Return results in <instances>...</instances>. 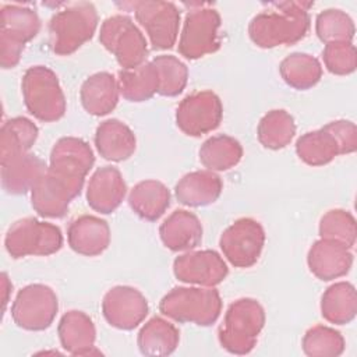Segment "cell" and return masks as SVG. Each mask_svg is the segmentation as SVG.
<instances>
[{
  "instance_id": "obj_38",
  "label": "cell",
  "mask_w": 357,
  "mask_h": 357,
  "mask_svg": "<svg viewBox=\"0 0 357 357\" xmlns=\"http://www.w3.org/2000/svg\"><path fill=\"white\" fill-rule=\"evenodd\" d=\"M321 238L333 240L351 248L356 243L357 229L354 216L343 209L328 211L319 222Z\"/></svg>"
},
{
  "instance_id": "obj_14",
  "label": "cell",
  "mask_w": 357,
  "mask_h": 357,
  "mask_svg": "<svg viewBox=\"0 0 357 357\" xmlns=\"http://www.w3.org/2000/svg\"><path fill=\"white\" fill-rule=\"evenodd\" d=\"M264 243L265 231L259 222L241 218L222 233L219 245L233 266L250 268L259 259Z\"/></svg>"
},
{
  "instance_id": "obj_6",
  "label": "cell",
  "mask_w": 357,
  "mask_h": 357,
  "mask_svg": "<svg viewBox=\"0 0 357 357\" xmlns=\"http://www.w3.org/2000/svg\"><path fill=\"white\" fill-rule=\"evenodd\" d=\"M159 310L173 321L208 326L219 318L222 300L213 287H174L160 300Z\"/></svg>"
},
{
  "instance_id": "obj_23",
  "label": "cell",
  "mask_w": 357,
  "mask_h": 357,
  "mask_svg": "<svg viewBox=\"0 0 357 357\" xmlns=\"http://www.w3.org/2000/svg\"><path fill=\"white\" fill-rule=\"evenodd\" d=\"M162 243L172 251L195 248L202 240V226L197 215L176 209L159 227Z\"/></svg>"
},
{
  "instance_id": "obj_31",
  "label": "cell",
  "mask_w": 357,
  "mask_h": 357,
  "mask_svg": "<svg viewBox=\"0 0 357 357\" xmlns=\"http://www.w3.org/2000/svg\"><path fill=\"white\" fill-rule=\"evenodd\" d=\"M243 156L241 144L233 137L220 134L208 138L199 149V160L208 170L223 172L236 166Z\"/></svg>"
},
{
  "instance_id": "obj_21",
  "label": "cell",
  "mask_w": 357,
  "mask_h": 357,
  "mask_svg": "<svg viewBox=\"0 0 357 357\" xmlns=\"http://www.w3.org/2000/svg\"><path fill=\"white\" fill-rule=\"evenodd\" d=\"M71 250L81 255L95 257L102 254L110 243L109 225L93 215H82L74 219L67 230Z\"/></svg>"
},
{
  "instance_id": "obj_16",
  "label": "cell",
  "mask_w": 357,
  "mask_h": 357,
  "mask_svg": "<svg viewBox=\"0 0 357 357\" xmlns=\"http://www.w3.org/2000/svg\"><path fill=\"white\" fill-rule=\"evenodd\" d=\"M102 312L112 326L131 331L148 315V301L144 294L134 287L116 286L105 294Z\"/></svg>"
},
{
  "instance_id": "obj_15",
  "label": "cell",
  "mask_w": 357,
  "mask_h": 357,
  "mask_svg": "<svg viewBox=\"0 0 357 357\" xmlns=\"http://www.w3.org/2000/svg\"><path fill=\"white\" fill-rule=\"evenodd\" d=\"M223 106L212 91H201L185 96L176 112L177 127L187 135L199 137L219 127Z\"/></svg>"
},
{
  "instance_id": "obj_5",
  "label": "cell",
  "mask_w": 357,
  "mask_h": 357,
  "mask_svg": "<svg viewBox=\"0 0 357 357\" xmlns=\"http://www.w3.org/2000/svg\"><path fill=\"white\" fill-rule=\"evenodd\" d=\"M96 26L98 13L92 3L67 4L50 18V47L56 54L68 56L93 36Z\"/></svg>"
},
{
  "instance_id": "obj_11",
  "label": "cell",
  "mask_w": 357,
  "mask_h": 357,
  "mask_svg": "<svg viewBox=\"0 0 357 357\" xmlns=\"http://www.w3.org/2000/svg\"><path fill=\"white\" fill-rule=\"evenodd\" d=\"M4 245L13 258L52 255L61 248L63 234L56 225L35 218H24L8 227Z\"/></svg>"
},
{
  "instance_id": "obj_9",
  "label": "cell",
  "mask_w": 357,
  "mask_h": 357,
  "mask_svg": "<svg viewBox=\"0 0 357 357\" xmlns=\"http://www.w3.org/2000/svg\"><path fill=\"white\" fill-rule=\"evenodd\" d=\"M183 31L178 40V53L185 59L195 60L219 49L218 29L220 26L219 13L208 3H190Z\"/></svg>"
},
{
  "instance_id": "obj_8",
  "label": "cell",
  "mask_w": 357,
  "mask_h": 357,
  "mask_svg": "<svg viewBox=\"0 0 357 357\" xmlns=\"http://www.w3.org/2000/svg\"><path fill=\"white\" fill-rule=\"evenodd\" d=\"M40 29V20L32 8L4 4L0 8V64L13 68L18 64L25 43Z\"/></svg>"
},
{
  "instance_id": "obj_28",
  "label": "cell",
  "mask_w": 357,
  "mask_h": 357,
  "mask_svg": "<svg viewBox=\"0 0 357 357\" xmlns=\"http://www.w3.org/2000/svg\"><path fill=\"white\" fill-rule=\"evenodd\" d=\"M178 329L160 317L149 319L139 331L137 343L145 356H169L178 344Z\"/></svg>"
},
{
  "instance_id": "obj_19",
  "label": "cell",
  "mask_w": 357,
  "mask_h": 357,
  "mask_svg": "<svg viewBox=\"0 0 357 357\" xmlns=\"http://www.w3.org/2000/svg\"><path fill=\"white\" fill-rule=\"evenodd\" d=\"M127 194L126 181L117 167H99L91 177L86 190L88 205L100 213H112Z\"/></svg>"
},
{
  "instance_id": "obj_2",
  "label": "cell",
  "mask_w": 357,
  "mask_h": 357,
  "mask_svg": "<svg viewBox=\"0 0 357 357\" xmlns=\"http://www.w3.org/2000/svg\"><path fill=\"white\" fill-rule=\"evenodd\" d=\"M93 163L95 156L88 142L77 137H63L52 148L45 177L64 195L74 199L79 195Z\"/></svg>"
},
{
  "instance_id": "obj_35",
  "label": "cell",
  "mask_w": 357,
  "mask_h": 357,
  "mask_svg": "<svg viewBox=\"0 0 357 357\" xmlns=\"http://www.w3.org/2000/svg\"><path fill=\"white\" fill-rule=\"evenodd\" d=\"M303 350L310 357H337L344 350V339L333 328L315 325L305 332Z\"/></svg>"
},
{
  "instance_id": "obj_40",
  "label": "cell",
  "mask_w": 357,
  "mask_h": 357,
  "mask_svg": "<svg viewBox=\"0 0 357 357\" xmlns=\"http://www.w3.org/2000/svg\"><path fill=\"white\" fill-rule=\"evenodd\" d=\"M13 289L10 280H8V276L7 273H1V290H3V310L6 308V304H7V300H8V293L10 290Z\"/></svg>"
},
{
  "instance_id": "obj_1",
  "label": "cell",
  "mask_w": 357,
  "mask_h": 357,
  "mask_svg": "<svg viewBox=\"0 0 357 357\" xmlns=\"http://www.w3.org/2000/svg\"><path fill=\"white\" fill-rule=\"evenodd\" d=\"M266 10L257 14L250 25L251 40L264 49L293 45L301 40L310 29L308 10L312 1H275L265 3Z\"/></svg>"
},
{
  "instance_id": "obj_13",
  "label": "cell",
  "mask_w": 357,
  "mask_h": 357,
  "mask_svg": "<svg viewBox=\"0 0 357 357\" xmlns=\"http://www.w3.org/2000/svg\"><path fill=\"white\" fill-rule=\"evenodd\" d=\"M59 310L56 293L46 284L35 283L21 289L11 305L14 322L26 331L47 329Z\"/></svg>"
},
{
  "instance_id": "obj_36",
  "label": "cell",
  "mask_w": 357,
  "mask_h": 357,
  "mask_svg": "<svg viewBox=\"0 0 357 357\" xmlns=\"http://www.w3.org/2000/svg\"><path fill=\"white\" fill-rule=\"evenodd\" d=\"M152 63L156 67L159 78L158 93L163 96H176L181 93L187 85V66L172 54L156 56Z\"/></svg>"
},
{
  "instance_id": "obj_10",
  "label": "cell",
  "mask_w": 357,
  "mask_h": 357,
  "mask_svg": "<svg viewBox=\"0 0 357 357\" xmlns=\"http://www.w3.org/2000/svg\"><path fill=\"white\" fill-rule=\"evenodd\" d=\"M100 43L116 56L123 70L135 68L145 63L148 43L132 20L123 14L106 18L100 26Z\"/></svg>"
},
{
  "instance_id": "obj_17",
  "label": "cell",
  "mask_w": 357,
  "mask_h": 357,
  "mask_svg": "<svg viewBox=\"0 0 357 357\" xmlns=\"http://www.w3.org/2000/svg\"><path fill=\"white\" fill-rule=\"evenodd\" d=\"M174 276L184 282L213 287L223 282L229 268L223 258L213 250L190 251L177 257L173 262Z\"/></svg>"
},
{
  "instance_id": "obj_27",
  "label": "cell",
  "mask_w": 357,
  "mask_h": 357,
  "mask_svg": "<svg viewBox=\"0 0 357 357\" xmlns=\"http://www.w3.org/2000/svg\"><path fill=\"white\" fill-rule=\"evenodd\" d=\"M128 204L139 218L153 222L169 208L170 191L158 180H144L130 191Z\"/></svg>"
},
{
  "instance_id": "obj_20",
  "label": "cell",
  "mask_w": 357,
  "mask_h": 357,
  "mask_svg": "<svg viewBox=\"0 0 357 357\" xmlns=\"http://www.w3.org/2000/svg\"><path fill=\"white\" fill-rule=\"evenodd\" d=\"M1 185L8 194H25L46 173V163L33 153L22 152L0 160Z\"/></svg>"
},
{
  "instance_id": "obj_24",
  "label": "cell",
  "mask_w": 357,
  "mask_h": 357,
  "mask_svg": "<svg viewBox=\"0 0 357 357\" xmlns=\"http://www.w3.org/2000/svg\"><path fill=\"white\" fill-rule=\"evenodd\" d=\"M95 145L103 159L121 162L134 153L137 139L128 126L117 119H109L98 126Z\"/></svg>"
},
{
  "instance_id": "obj_34",
  "label": "cell",
  "mask_w": 357,
  "mask_h": 357,
  "mask_svg": "<svg viewBox=\"0 0 357 357\" xmlns=\"http://www.w3.org/2000/svg\"><path fill=\"white\" fill-rule=\"evenodd\" d=\"M258 139L269 149L284 148L296 134L294 119L283 109L268 112L258 124Z\"/></svg>"
},
{
  "instance_id": "obj_30",
  "label": "cell",
  "mask_w": 357,
  "mask_h": 357,
  "mask_svg": "<svg viewBox=\"0 0 357 357\" xmlns=\"http://www.w3.org/2000/svg\"><path fill=\"white\" fill-rule=\"evenodd\" d=\"M119 91L130 102H144L151 99L159 89L156 67L152 61L135 68L119 71Z\"/></svg>"
},
{
  "instance_id": "obj_12",
  "label": "cell",
  "mask_w": 357,
  "mask_h": 357,
  "mask_svg": "<svg viewBox=\"0 0 357 357\" xmlns=\"http://www.w3.org/2000/svg\"><path fill=\"white\" fill-rule=\"evenodd\" d=\"M117 6L134 11L137 21L145 28L155 49L166 50L173 47L180 25V11L174 3L145 0L117 3Z\"/></svg>"
},
{
  "instance_id": "obj_29",
  "label": "cell",
  "mask_w": 357,
  "mask_h": 357,
  "mask_svg": "<svg viewBox=\"0 0 357 357\" xmlns=\"http://www.w3.org/2000/svg\"><path fill=\"white\" fill-rule=\"evenodd\" d=\"M357 312L356 289L349 282H337L329 286L321 298L322 317L336 325H344L354 319Z\"/></svg>"
},
{
  "instance_id": "obj_32",
  "label": "cell",
  "mask_w": 357,
  "mask_h": 357,
  "mask_svg": "<svg viewBox=\"0 0 357 357\" xmlns=\"http://www.w3.org/2000/svg\"><path fill=\"white\" fill-rule=\"evenodd\" d=\"M38 138V127L26 117H13L0 130V160L28 152Z\"/></svg>"
},
{
  "instance_id": "obj_25",
  "label": "cell",
  "mask_w": 357,
  "mask_h": 357,
  "mask_svg": "<svg viewBox=\"0 0 357 357\" xmlns=\"http://www.w3.org/2000/svg\"><path fill=\"white\" fill-rule=\"evenodd\" d=\"M223 188L220 177L212 170L187 173L176 184L174 192L178 202L187 206H205L215 202Z\"/></svg>"
},
{
  "instance_id": "obj_33",
  "label": "cell",
  "mask_w": 357,
  "mask_h": 357,
  "mask_svg": "<svg viewBox=\"0 0 357 357\" xmlns=\"http://www.w3.org/2000/svg\"><path fill=\"white\" fill-rule=\"evenodd\" d=\"M279 71L284 82L296 89L314 86L322 75L321 63L307 53H293L287 56L282 60Z\"/></svg>"
},
{
  "instance_id": "obj_7",
  "label": "cell",
  "mask_w": 357,
  "mask_h": 357,
  "mask_svg": "<svg viewBox=\"0 0 357 357\" xmlns=\"http://www.w3.org/2000/svg\"><path fill=\"white\" fill-rule=\"evenodd\" d=\"M28 112L40 121H56L66 113V98L57 75L45 66L29 67L21 82Z\"/></svg>"
},
{
  "instance_id": "obj_22",
  "label": "cell",
  "mask_w": 357,
  "mask_h": 357,
  "mask_svg": "<svg viewBox=\"0 0 357 357\" xmlns=\"http://www.w3.org/2000/svg\"><path fill=\"white\" fill-rule=\"evenodd\" d=\"M59 337L63 349L73 356L99 354L95 349L96 331L92 319L82 311H68L59 322Z\"/></svg>"
},
{
  "instance_id": "obj_3",
  "label": "cell",
  "mask_w": 357,
  "mask_h": 357,
  "mask_svg": "<svg viewBox=\"0 0 357 357\" xmlns=\"http://www.w3.org/2000/svg\"><path fill=\"white\" fill-rule=\"evenodd\" d=\"M357 148L356 124L349 120L331 121L319 130L305 132L296 142L298 158L310 166H322L335 156L351 153Z\"/></svg>"
},
{
  "instance_id": "obj_39",
  "label": "cell",
  "mask_w": 357,
  "mask_h": 357,
  "mask_svg": "<svg viewBox=\"0 0 357 357\" xmlns=\"http://www.w3.org/2000/svg\"><path fill=\"white\" fill-rule=\"evenodd\" d=\"M322 59L328 71L336 75L351 74L357 67V53L351 42L326 43Z\"/></svg>"
},
{
  "instance_id": "obj_4",
  "label": "cell",
  "mask_w": 357,
  "mask_h": 357,
  "mask_svg": "<svg viewBox=\"0 0 357 357\" xmlns=\"http://www.w3.org/2000/svg\"><path fill=\"white\" fill-rule=\"evenodd\" d=\"M265 324V311L254 298H240L231 303L219 326L218 337L223 349L233 354L250 353Z\"/></svg>"
},
{
  "instance_id": "obj_26",
  "label": "cell",
  "mask_w": 357,
  "mask_h": 357,
  "mask_svg": "<svg viewBox=\"0 0 357 357\" xmlns=\"http://www.w3.org/2000/svg\"><path fill=\"white\" fill-rule=\"evenodd\" d=\"M119 84L110 73L102 71L88 77L79 91L84 109L92 116L110 113L119 100Z\"/></svg>"
},
{
  "instance_id": "obj_18",
  "label": "cell",
  "mask_w": 357,
  "mask_h": 357,
  "mask_svg": "<svg viewBox=\"0 0 357 357\" xmlns=\"http://www.w3.org/2000/svg\"><path fill=\"white\" fill-rule=\"evenodd\" d=\"M310 271L321 280L344 276L353 265V254L342 243L321 238L315 241L307 255Z\"/></svg>"
},
{
  "instance_id": "obj_37",
  "label": "cell",
  "mask_w": 357,
  "mask_h": 357,
  "mask_svg": "<svg viewBox=\"0 0 357 357\" xmlns=\"http://www.w3.org/2000/svg\"><path fill=\"white\" fill-rule=\"evenodd\" d=\"M315 31L325 45L333 42H351L354 36V24L344 11L328 8L317 15Z\"/></svg>"
}]
</instances>
